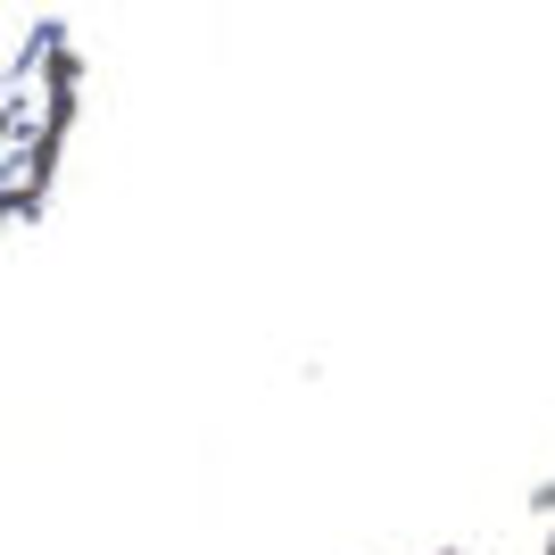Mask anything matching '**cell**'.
I'll list each match as a JSON object with an SVG mask.
<instances>
[{
	"mask_svg": "<svg viewBox=\"0 0 555 555\" xmlns=\"http://www.w3.org/2000/svg\"><path fill=\"white\" fill-rule=\"evenodd\" d=\"M440 555H473V547H440Z\"/></svg>",
	"mask_w": 555,
	"mask_h": 555,
	"instance_id": "7a4b0ae2",
	"label": "cell"
},
{
	"mask_svg": "<svg viewBox=\"0 0 555 555\" xmlns=\"http://www.w3.org/2000/svg\"><path fill=\"white\" fill-rule=\"evenodd\" d=\"M531 514H555V473H547V481L531 489Z\"/></svg>",
	"mask_w": 555,
	"mask_h": 555,
	"instance_id": "6da1fadb",
	"label": "cell"
},
{
	"mask_svg": "<svg viewBox=\"0 0 555 555\" xmlns=\"http://www.w3.org/2000/svg\"><path fill=\"white\" fill-rule=\"evenodd\" d=\"M539 555H555V531H547V547H539Z\"/></svg>",
	"mask_w": 555,
	"mask_h": 555,
	"instance_id": "3957f363",
	"label": "cell"
}]
</instances>
